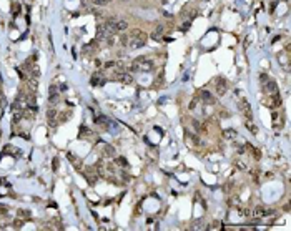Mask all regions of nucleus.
<instances>
[{
	"mask_svg": "<svg viewBox=\"0 0 291 231\" xmlns=\"http://www.w3.org/2000/svg\"><path fill=\"white\" fill-rule=\"evenodd\" d=\"M151 68H153V62L147 57H138L130 65V72H150Z\"/></svg>",
	"mask_w": 291,
	"mask_h": 231,
	"instance_id": "f257e3e1",
	"label": "nucleus"
},
{
	"mask_svg": "<svg viewBox=\"0 0 291 231\" xmlns=\"http://www.w3.org/2000/svg\"><path fill=\"white\" fill-rule=\"evenodd\" d=\"M145 43H147V35L141 33V35H138V37H130L128 47L132 48V50H137V48H141Z\"/></svg>",
	"mask_w": 291,
	"mask_h": 231,
	"instance_id": "f03ea898",
	"label": "nucleus"
},
{
	"mask_svg": "<svg viewBox=\"0 0 291 231\" xmlns=\"http://www.w3.org/2000/svg\"><path fill=\"white\" fill-rule=\"evenodd\" d=\"M240 112L243 113V116L248 120V122H251V118H253V112H251V106H250V103H248L244 98H241L240 100Z\"/></svg>",
	"mask_w": 291,
	"mask_h": 231,
	"instance_id": "7ed1b4c3",
	"label": "nucleus"
},
{
	"mask_svg": "<svg viewBox=\"0 0 291 231\" xmlns=\"http://www.w3.org/2000/svg\"><path fill=\"white\" fill-rule=\"evenodd\" d=\"M226 90H228V81L223 80V78H218V80L215 81V93L218 95V97H223V95L226 93Z\"/></svg>",
	"mask_w": 291,
	"mask_h": 231,
	"instance_id": "20e7f679",
	"label": "nucleus"
},
{
	"mask_svg": "<svg viewBox=\"0 0 291 231\" xmlns=\"http://www.w3.org/2000/svg\"><path fill=\"white\" fill-rule=\"evenodd\" d=\"M196 98H198V102H205V103H210V105H213V103L216 102V98L213 97L210 91H206V90L198 91V93H196Z\"/></svg>",
	"mask_w": 291,
	"mask_h": 231,
	"instance_id": "39448f33",
	"label": "nucleus"
},
{
	"mask_svg": "<svg viewBox=\"0 0 291 231\" xmlns=\"http://www.w3.org/2000/svg\"><path fill=\"white\" fill-rule=\"evenodd\" d=\"M263 88H265V91L266 93H278V85H276V81L275 80H268V78H266V80L263 81Z\"/></svg>",
	"mask_w": 291,
	"mask_h": 231,
	"instance_id": "423d86ee",
	"label": "nucleus"
},
{
	"mask_svg": "<svg viewBox=\"0 0 291 231\" xmlns=\"http://www.w3.org/2000/svg\"><path fill=\"white\" fill-rule=\"evenodd\" d=\"M102 155L106 156V158H113V156H116L115 147H112V145H103V147H102Z\"/></svg>",
	"mask_w": 291,
	"mask_h": 231,
	"instance_id": "0eeeda50",
	"label": "nucleus"
},
{
	"mask_svg": "<svg viewBox=\"0 0 291 231\" xmlns=\"http://www.w3.org/2000/svg\"><path fill=\"white\" fill-rule=\"evenodd\" d=\"M116 80H118L120 83H123V85H130V83H133L132 75H130V73H123V72L116 73Z\"/></svg>",
	"mask_w": 291,
	"mask_h": 231,
	"instance_id": "6e6552de",
	"label": "nucleus"
},
{
	"mask_svg": "<svg viewBox=\"0 0 291 231\" xmlns=\"http://www.w3.org/2000/svg\"><path fill=\"white\" fill-rule=\"evenodd\" d=\"M163 33H165V28H163L161 25H157L155 27V32L150 35V37L153 38V40H160V38L163 37Z\"/></svg>",
	"mask_w": 291,
	"mask_h": 231,
	"instance_id": "1a4fd4ad",
	"label": "nucleus"
},
{
	"mask_svg": "<svg viewBox=\"0 0 291 231\" xmlns=\"http://www.w3.org/2000/svg\"><path fill=\"white\" fill-rule=\"evenodd\" d=\"M48 100H50V103H57L58 102V91H57V88L53 87H50V97H48Z\"/></svg>",
	"mask_w": 291,
	"mask_h": 231,
	"instance_id": "9d476101",
	"label": "nucleus"
},
{
	"mask_svg": "<svg viewBox=\"0 0 291 231\" xmlns=\"http://www.w3.org/2000/svg\"><path fill=\"white\" fill-rule=\"evenodd\" d=\"M90 83L93 85V87H100V85L105 83V80L100 75H93V77H92V80H90Z\"/></svg>",
	"mask_w": 291,
	"mask_h": 231,
	"instance_id": "9b49d317",
	"label": "nucleus"
},
{
	"mask_svg": "<svg viewBox=\"0 0 291 231\" xmlns=\"http://www.w3.org/2000/svg\"><path fill=\"white\" fill-rule=\"evenodd\" d=\"M37 78H33V77H30L28 78V81H27V87H28V90L32 91V93H33L35 90H37Z\"/></svg>",
	"mask_w": 291,
	"mask_h": 231,
	"instance_id": "f8f14e48",
	"label": "nucleus"
},
{
	"mask_svg": "<svg viewBox=\"0 0 291 231\" xmlns=\"http://www.w3.org/2000/svg\"><path fill=\"white\" fill-rule=\"evenodd\" d=\"M251 215H255V216H258V218H261V216H266V209L263 208V206H256V208L251 211Z\"/></svg>",
	"mask_w": 291,
	"mask_h": 231,
	"instance_id": "ddd939ff",
	"label": "nucleus"
},
{
	"mask_svg": "<svg viewBox=\"0 0 291 231\" xmlns=\"http://www.w3.org/2000/svg\"><path fill=\"white\" fill-rule=\"evenodd\" d=\"M47 116H48V125H53V122H55V116H57V110L55 108H50L47 112Z\"/></svg>",
	"mask_w": 291,
	"mask_h": 231,
	"instance_id": "4468645a",
	"label": "nucleus"
},
{
	"mask_svg": "<svg viewBox=\"0 0 291 231\" xmlns=\"http://www.w3.org/2000/svg\"><path fill=\"white\" fill-rule=\"evenodd\" d=\"M223 136H225L226 140H235V138H236V131L235 130H225V131H223Z\"/></svg>",
	"mask_w": 291,
	"mask_h": 231,
	"instance_id": "2eb2a0df",
	"label": "nucleus"
},
{
	"mask_svg": "<svg viewBox=\"0 0 291 231\" xmlns=\"http://www.w3.org/2000/svg\"><path fill=\"white\" fill-rule=\"evenodd\" d=\"M116 166H122V168H128V161H126V158H123V156H118V158L115 160Z\"/></svg>",
	"mask_w": 291,
	"mask_h": 231,
	"instance_id": "dca6fc26",
	"label": "nucleus"
},
{
	"mask_svg": "<svg viewBox=\"0 0 291 231\" xmlns=\"http://www.w3.org/2000/svg\"><path fill=\"white\" fill-rule=\"evenodd\" d=\"M128 42H130V37H126V35H120V38H118L120 47H128Z\"/></svg>",
	"mask_w": 291,
	"mask_h": 231,
	"instance_id": "f3484780",
	"label": "nucleus"
},
{
	"mask_svg": "<svg viewBox=\"0 0 291 231\" xmlns=\"http://www.w3.org/2000/svg\"><path fill=\"white\" fill-rule=\"evenodd\" d=\"M67 156H68V158L72 160V163H73V165H75V168H81V161H80L78 158H75V156H73L72 153H68Z\"/></svg>",
	"mask_w": 291,
	"mask_h": 231,
	"instance_id": "a211bd4d",
	"label": "nucleus"
},
{
	"mask_svg": "<svg viewBox=\"0 0 291 231\" xmlns=\"http://www.w3.org/2000/svg\"><path fill=\"white\" fill-rule=\"evenodd\" d=\"M246 147H248V150H250V153L251 155H255V156H256V158H260V150H258V148L256 147H251V145H246Z\"/></svg>",
	"mask_w": 291,
	"mask_h": 231,
	"instance_id": "6ab92c4d",
	"label": "nucleus"
},
{
	"mask_svg": "<svg viewBox=\"0 0 291 231\" xmlns=\"http://www.w3.org/2000/svg\"><path fill=\"white\" fill-rule=\"evenodd\" d=\"M196 105H198V98H196V97H195V98H193V100H191V102H190V105H188V110H190V112H193V110H195V108H196Z\"/></svg>",
	"mask_w": 291,
	"mask_h": 231,
	"instance_id": "aec40b11",
	"label": "nucleus"
},
{
	"mask_svg": "<svg viewBox=\"0 0 291 231\" xmlns=\"http://www.w3.org/2000/svg\"><path fill=\"white\" fill-rule=\"evenodd\" d=\"M246 128L251 131V133H256L258 128H256V125H253V123H250V122H246Z\"/></svg>",
	"mask_w": 291,
	"mask_h": 231,
	"instance_id": "412c9836",
	"label": "nucleus"
},
{
	"mask_svg": "<svg viewBox=\"0 0 291 231\" xmlns=\"http://www.w3.org/2000/svg\"><path fill=\"white\" fill-rule=\"evenodd\" d=\"M95 123H98V125H103V123H106V118H105V116H98V118L95 120Z\"/></svg>",
	"mask_w": 291,
	"mask_h": 231,
	"instance_id": "4be33fe9",
	"label": "nucleus"
},
{
	"mask_svg": "<svg viewBox=\"0 0 291 231\" xmlns=\"http://www.w3.org/2000/svg\"><path fill=\"white\" fill-rule=\"evenodd\" d=\"M110 0H93V3H97V5H106Z\"/></svg>",
	"mask_w": 291,
	"mask_h": 231,
	"instance_id": "5701e85b",
	"label": "nucleus"
},
{
	"mask_svg": "<svg viewBox=\"0 0 291 231\" xmlns=\"http://www.w3.org/2000/svg\"><path fill=\"white\" fill-rule=\"evenodd\" d=\"M19 10H20V5H19V3H15V5L12 7V12H13V13H15V15H17V13H19Z\"/></svg>",
	"mask_w": 291,
	"mask_h": 231,
	"instance_id": "b1692460",
	"label": "nucleus"
},
{
	"mask_svg": "<svg viewBox=\"0 0 291 231\" xmlns=\"http://www.w3.org/2000/svg\"><path fill=\"white\" fill-rule=\"evenodd\" d=\"M52 168H53V170H57V168H58V160H57V158L53 160V163H52Z\"/></svg>",
	"mask_w": 291,
	"mask_h": 231,
	"instance_id": "393cba45",
	"label": "nucleus"
},
{
	"mask_svg": "<svg viewBox=\"0 0 291 231\" xmlns=\"http://www.w3.org/2000/svg\"><path fill=\"white\" fill-rule=\"evenodd\" d=\"M236 166H238L240 170H246V165H244V163H240V161H238V163H236Z\"/></svg>",
	"mask_w": 291,
	"mask_h": 231,
	"instance_id": "a878e982",
	"label": "nucleus"
},
{
	"mask_svg": "<svg viewBox=\"0 0 291 231\" xmlns=\"http://www.w3.org/2000/svg\"><path fill=\"white\" fill-rule=\"evenodd\" d=\"M188 27H190V22L183 23V25H182V30H188Z\"/></svg>",
	"mask_w": 291,
	"mask_h": 231,
	"instance_id": "bb28decb",
	"label": "nucleus"
},
{
	"mask_svg": "<svg viewBox=\"0 0 291 231\" xmlns=\"http://www.w3.org/2000/svg\"><path fill=\"white\" fill-rule=\"evenodd\" d=\"M0 136H2V131H0Z\"/></svg>",
	"mask_w": 291,
	"mask_h": 231,
	"instance_id": "cd10ccee",
	"label": "nucleus"
}]
</instances>
